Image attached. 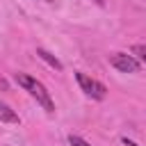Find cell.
<instances>
[{
    "label": "cell",
    "mask_w": 146,
    "mask_h": 146,
    "mask_svg": "<svg viewBox=\"0 0 146 146\" xmlns=\"http://www.w3.org/2000/svg\"><path fill=\"white\" fill-rule=\"evenodd\" d=\"M0 121H5V123H18V114L7 103H2V100H0Z\"/></svg>",
    "instance_id": "5"
},
{
    "label": "cell",
    "mask_w": 146,
    "mask_h": 146,
    "mask_svg": "<svg viewBox=\"0 0 146 146\" xmlns=\"http://www.w3.org/2000/svg\"><path fill=\"white\" fill-rule=\"evenodd\" d=\"M110 64L121 73H137L139 71V62L128 52H112L110 55Z\"/></svg>",
    "instance_id": "3"
},
{
    "label": "cell",
    "mask_w": 146,
    "mask_h": 146,
    "mask_svg": "<svg viewBox=\"0 0 146 146\" xmlns=\"http://www.w3.org/2000/svg\"><path fill=\"white\" fill-rule=\"evenodd\" d=\"M68 144H71V146H91V144H87L84 139H80V137H75V135L68 137Z\"/></svg>",
    "instance_id": "7"
},
{
    "label": "cell",
    "mask_w": 146,
    "mask_h": 146,
    "mask_svg": "<svg viewBox=\"0 0 146 146\" xmlns=\"http://www.w3.org/2000/svg\"><path fill=\"white\" fill-rule=\"evenodd\" d=\"M123 144H125V146H137V144H135V141H132V139H128V137H125V139H123Z\"/></svg>",
    "instance_id": "8"
},
{
    "label": "cell",
    "mask_w": 146,
    "mask_h": 146,
    "mask_svg": "<svg viewBox=\"0 0 146 146\" xmlns=\"http://www.w3.org/2000/svg\"><path fill=\"white\" fill-rule=\"evenodd\" d=\"M132 55H137V57L146 64V46H141V43H139V46H132Z\"/></svg>",
    "instance_id": "6"
},
{
    "label": "cell",
    "mask_w": 146,
    "mask_h": 146,
    "mask_svg": "<svg viewBox=\"0 0 146 146\" xmlns=\"http://www.w3.org/2000/svg\"><path fill=\"white\" fill-rule=\"evenodd\" d=\"M75 80H78L80 89H82V91H84L89 98H94V100H103V98H105L107 89H105V84H100L98 80L89 78L87 73H75Z\"/></svg>",
    "instance_id": "2"
},
{
    "label": "cell",
    "mask_w": 146,
    "mask_h": 146,
    "mask_svg": "<svg viewBox=\"0 0 146 146\" xmlns=\"http://www.w3.org/2000/svg\"><path fill=\"white\" fill-rule=\"evenodd\" d=\"M36 55H39V57H41V59H43V62H46L48 66H52L55 71H62V62H59V59H57L55 55H50V52H48L46 48H36Z\"/></svg>",
    "instance_id": "4"
},
{
    "label": "cell",
    "mask_w": 146,
    "mask_h": 146,
    "mask_svg": "<svg viewBox=\"0 0 146 146\" xmlns=\"http://www.w3.org/2000/svg\"><path fill=\"white\" fill-rule=\"evenodd\" d=\"M16 82L32 96V98H36V103L46 110V112H55V103H52V98H50V94L46 91V87L36 80V78H32V75H25V73H16Z\"/></svg>",
    "instance_id": "1"
}]
</instances>
